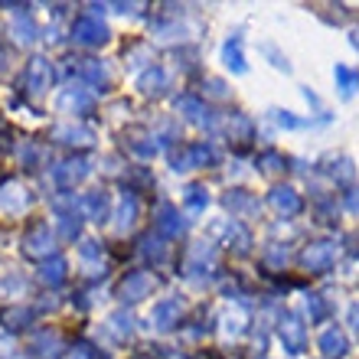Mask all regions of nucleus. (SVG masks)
I'll list each match as a JSON object with an SVG mask.
<instances>
[{
	"label": "nucleus",
	"mask_w": 359,
	"mask_h": 359,
	"mask_svg": "<svg viewBox=\"0 0 359 359\" xmlns=\"http://www.w3.org/2000/svg\"><path fill=\"white\" fill-rule=\"evenodd\" d=\"M222 56H226L229 69H236V72H245V56H242V49H238V39H236V43H226Z\"/></svg>",
	"instance_id": "obj_14"
},
{
	"label": "nucleus",
	"mask_w": 359,
	"mask_h": 359,
	"mask_svg": "<svg viewBox=\"0 0 359 359\" xmlns=\"http://www.w3.org/2000/svg\"><path fill=\"white\" fill-rule=\"evenodd\" d=\"M86 209L92 212L95 222H102L104 212H108V196H104V193H88V196H86Z\"/></svg>",
	"instance_id": "obj_13"
},
{
	"label": "nucleus",
	"mask_w": 359,
	"mask_h": 359,
	"mask_svg": "<svg viewBox=\"0 0 359 359\" xmlns=\"http://www.w3.org/2000/svg\"><path fill=\"white\" fill-rule=\"evenodd\" d=\"M320 350L327 353V356H337L343 359L346 356V350H350V343H346V337H343V330H337V327H330V330L320 333Z\"/></svg>",
	"instance_id": "obj_6"
},
{
	"label": "nucleus",
	"mask_w": 359,
	"mask_h": 359,
	"mask_svg": "<svg viewBox=\"0 0 359 359\" xmlns=\"http://www.w3.org/2000/svg\"><path fill=\"white\" fill-rule=\"evenodd\" d=\"M346 209H353V212H359V189H353V193H346Z\"/></svg>",
	"instance_id": "obj_20"
},
{
	"label": "nucleus",
	"mask_w": 359,
	"mask_h": 359,
	"mask_svg": "<svg viewBox=\"0 0 359 359\" xmlns=\"http://www.w3.org/2000/svg\"><path fill=\"white\" fill-rule=\"evenodd\" d=\"M333 258H337V248L330 242H317V245H311L304 252V265L313 268V271H327L333 265Z\"/></svg>",
	"instance_id": "obj_5"
},
{
	"label": "nucleus",
	"mask_w": 359,
	"mask_h": 359,
	"mask_svg": "<svg viewBox=\"0 0 359 359\" xmlns=\"http://www.w3.org/2000/svg\"><path fill=\"white\" fill-rule=\"evenodd\" d=\"M281 340H287V350L301 353L304 350V323H297L294 317H284L281 320Z\"/></svg>",
	"instance_id": "obj_8"
},
{
	"label": "nucleus",
	"mask_w": 359,
	"mask_h": 359,
	"mask_svg": "<svg viewBox=\"0 0 359 359\" xmlns=\"http://www.w3.org/2000/svg\"><path fill=\"white\" fill-rule=\"evenodd\" d=\"M134 216H137V199L124 193V199H121V226H131Z\"/></svg>",
	"instance_id": "obj_18"
},
{
	"label": "nucleus",
	"mask_w": 359,
	"mask_h": 359,
	"mask_svg": "<svg viewBox=\"0 0 359 359\" xmlns=\"http://www.w3.org/2000/svg\"><path fill=\"white\" fill-rule=\"evenodd\" d=\"M333 79H337V88H340L343 95H353L359 88V72L350 66H337L333 69Z\"/></svg>",
	"instance_id": "obj_10"
},
{
	"label": "nucleus",
	"mask_w": 359,
	"mask_h": 359,
	"mask_svg": "<svg viewBox=\"0 0 359 359\" xmlns=\"http://www.w3.org/2000/svg\"><path fill=\"white\" fill-rule=\"evenodd\" d=\"M183 203H187L189 209H206L209 196H206V189H203V187H189L187 196H183Z\"/></svg>",
	"instance_id": "obj_16"
},
{
	"label": "nucleus",
	"mask_w": 359,
	"mask_h": 359,
	"mask_svg": "<svg viewBox=\"0 0 359 359\" xmlns=\"http://www.w3.org/2000/svg\"><path fill=\"white\" fill-rule=\"evenodd\" d=\"M271 206L284 216H294V212H301V196L294 193V189H274L271 193Z\"/></svg>",
	"instance_id": "obj_9"
},
{
	"label": "nucleus",
	"mask_w": 359,
	"mask_h": 359,
	"mask_svg": "<svg viewBox=\"0 0 359 359\" xmlns=\"http://www.w3.org/2000/svg\"><path fill=\"white\" fill-rule=\"evenodd\" d=\"M29 313L23 307H7V311H0V323L7 327V330H20V327H27Z\"/></svg>",
	"instance_id": "obj_11"
},
{
	"label": "nucleus",
	"mask_w": 359,
	"mask_h": 359,
	"mask_svg": "<svg viewBox=\"0 0 359 359\" xmlns=\"http://www.w3.org/2000/svg\"><path fill=\"white\" fill-rule=\"evenodd\" d=\"M72 33H76V39L79 43H86V46H102L104 39H108V29L92 17H79L76 27H72Z\"/></svg>",
	"instance_id": "obj_3"
},
{
	"label": "nucleus",
	"mask_w": 359,
	"mask_h": 359,
	"mask_svg": "<svg viewBox=\"0 0 359 359\" xmlns=\"http://www.w3.org/2000/svg\"><path fill=\"white\" fill-rule=\"evenodd\" d=\"M353 46H356V49H359V27H356V29H353Z\"/></svg>",
	"instance_id": "obj_21"
},
{
	"label": "nucleus",
	"mask_w": 359,
	"mask_h": 359,
	"mask_svg": "<svg viewBox=\"0 0 359 359\" xmlns=\"http://www.w3.org/2000/svg\"><path fill=\"white\" fill-rule=\"evenodd\" d=\"M13 33H17L20 43H33V39H36V27H33V20H29V17H23V20L17 17V23H13Z\"/></svg>",
	"instance_id": "obj_15"
},
{
	"label": "nucleus",
	"mask_w": 359,
	"mask_h": 359,
	"mask_svg": "<svg viewBox=\"0 0 359 359\" xmlns=\"http://www.w3.org/2000/svg\"><path fill=\"white\" fill-rule=\"evenodd\" d=\"M180 317V307L177 304H170V301H163V304H157L154 307V320L161 323V327H173V320Z\"/></svg>",
	"instance_id": "obj_12"
},
{
	"label": "nucleus",
	"mask_w": 359,
	"mask_h": 359,
	"mask_svg": "<svg viewBox=\"0 0 359 359\" xmlns=\"http://www.w3.org/2000/svg\"><path fill=\"white\" fill-rule=\"evenodd\" d=\"M350 327H353V333L359 337V304H353L350 307Z\"/></svg>",
	"instance_id": "obj_19"
},
{
	"label": "nucleus",
	"mask_w": 359,
	"mask_h": 359,
	"mask_svg": "<svg viewBox=\"0 0 359 359\" xmlns=\"http://www.w3.org/2000/svg\"><path fill=\"white\" fill-rule=\"evenodd\" d=\"M151 291H154V274H147V271H134L131 278L121 284L124 301H141V297H147Z\"/></svg>",
	"instance_id": "obj_4"
},
{
	"label": "nucleus",
	"mask_w": 359,
	"mask_h": 359,
	"mask_svg": "<svg viewBox=\"0 0 359 359\" xmlns=\"http://www.w3.org/2000/svg\"><path fill=\"white\" fill-rule=\"evenodd\" d=\"M27 203H29L27 189H20V187L0 189V212H20V209H27Z\"/></svg>",
	"instance_id": "obj_7"
},
{
	"label": "nucleus",
	"mask_w": 359,
	"mask_h": 359,
	"mask_svg": "<svg viewBox=\"0 0 359 359\" xmlns=\"http://www.w3.org/2000/svg\"><path fill=\"white\" fill-rule=\"evenodd\" d=\"M49 79H53V66H49V59L36 56V59H29V62H27L20 86H27V92L39 95V92H46V88H49Z\"/></svg>",
	"instance_id": "obj_1"
},
{
	"label": "nucleus",
	"mask_w": 359,
	"mask_h": 359,
	"mask_svg": "<svg viewBox=\"0 0 359 359\" xmlns=\"http://www.w3.org/2000/svg\"><path fill=\"white\" fill-rule=\"evenodd\" d=\"M23 252H27L29 258H43L53 252V236H49V226L46 222H36V226L27 232V238H23Z\"/></svg>",
	"instance_id": "obj_2"
},
{
	"label": "nucleus",
	"mask_w": 359,
	"mask_h": 359,
	"mask_svg": "<svg viewBox=\"0 0 359 359\" xmlns=\"http://www.w3.org/2000/svg\"><path fill=\"white\" fill-rule=\"evenodd\" d=\"M62 278H66V262H62V258H56L53 265H46V268H43V281H49V284H59V281H62Z\"/></svg>",
	"instance_id": "obj_17"
}]
</instances>
